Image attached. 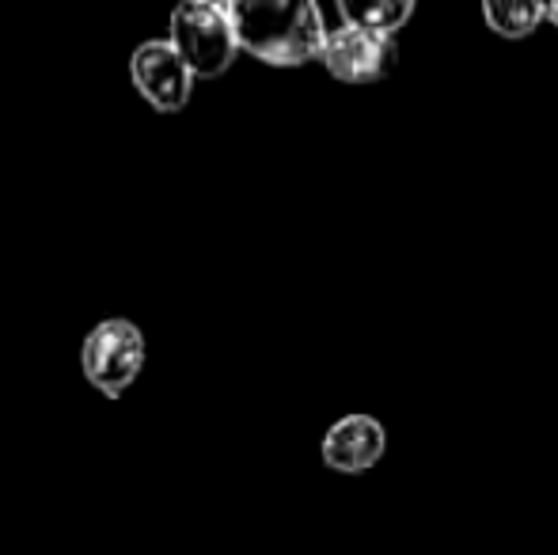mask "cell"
<instances>
[{
  "mask_svg": "<svg viewBox=\"0 0 558 555\" xmlns=\"http://www.w3.org/2000/svg\"><path fill=\"white\" fill-rule=\"evenodd\" d=\"M130 76L137 96L148 107H156L160 114H175L191 104L194 92V73L179 50L168 38H156V43H141L130 58Z\"/></svg>",
  "mask_w": 558,
  "mask_h": 555,
  "instance_id": "cell-5",
  "label": "cell"
},
{
  "mask_svg": "<svg viewBox=\"0 0 558 555\" xmlns=\"http://www.w3.org/2000/svg\"><path fill=\"white\" fill-rule=\"evenodd\" d=\"M235 43L270 69H301L324 58L331 31L312 0H235Z\"/></svg>",
  "mask_w": 558,
  "mask_h": 555,
  "instance_id": "cell-1",
  "label": "cell"
},
{
  "mask_svg": "<svg viewBox=\"0 0 558 555\" xmlns=\"http://www.w3.org/2000/svg\"><path fill=\"white\" fill-rule=\"evenodd\" d=\"M324 69L342 84H376L384 76L396 73L399 65V46L396 38L373 35L365 27L342 23L327 35L324 46Z\"/></svg>",
  "mask_w": 558,
  "mask_h": 555,
  "instance_id": "cell-4",
  "label": "cell"
},
{
  "mask_svg": "<svg viewBox=\"0 0 558 555\" xmlns=\"http://www.w3.org/2000/svg\"><path fill=\"white\" fill-rule=\"evenodd\" d=\"M338 12H342V23L396 38L414 20V0H342Z\"/></svg>",
  "mask_w": 558,
  "mask_h": 555,
  "instance_id": "cell-7",
  "label": "cell"
},
{
  "mask_svg": "<svg viewBox=\"0 0 558 555\" xmlns=\"http://www.w3.org/2000/svg\"><path fill=\"white\" fill-rule=\"evenodd\" d=\"M547 23H551V27L558 31V0H551V4H547Z\"/></svg>",
  "mask_w": 558,
  "mask_h": 555,
  "instance_id": "cell-9",
  "label": "cell"
},
{
  "mask_svg": "<svg viewBox=\"0 0 558 555\" xmlns=\"http://www.w3.org/2000/svg\"><path fill=\"white\" fill-rule=\"evenodd\" d=\"M168 43L179 50V58L191 65L194 76L217 81L232 69L240 43H235L232 4L221 0H186L171 12Z\"/></svg>",
  "mask_w": 558,
  "mask_h": 555,
  "instance_id": "cell-2",
  "label": "cell"
},
{
  "mask_svg": "<svg viewBox=\"0 0 558 555\" xmlns=\"http://www.w3.org/2000/svg\"><path fill=\"white\" fill-rule=\"evenodd\" d=\"M483 20L498 38L517 43V38L536 35L539 23H547V4H539V0H490V4H483Z\"/></svg>",
  "mask_w": 558,
  "mask_h": 555,
  "instance_id": "cell-8",
  "label": "cell"
},
{
  "mask_svg": "<svg viewBox=\"0 0 558 555\" xmlns=\"http://www.w3.org/2000/svg\"><path fill=\"white\" fill-rule=\"evenodd\" d=\"M145 335L133 319H104L81 347V370L104 396H122L145 370Z\"/></svg>",
  "mask_w": 558,
  "mask_h": 555,
  "instance_id": "cell-3",
  "label": "cell"
},
{
  "mask_svg": "<svg viewBox=\"0 0 558 555\" xmlns=\"http://www.w3.org/2000/svg\"><path fill=\"white\" fill-rule=\"evenodd\" d=\"M388 453V430L376 415H342L324 434L319 457L331 472L361 475L376 468Z\"/></svg>",
  "mask_w": 558,
  "mask_h": 555,
  "instance_id": "cell-6",
  "label": "cell"
}]
</instances>
